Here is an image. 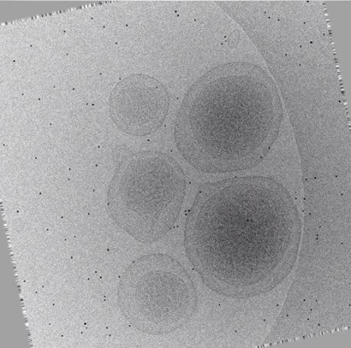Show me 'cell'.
<instances>
[{
	"label": "cell",
	"mask_w": 351,
	"mask_h": 348,
	"mask_svg": "<svg viewBox=\"0 0 351 348\" xmlns=\"http://www.w3.org/2000/svg\"><path fill=\"white\" fill-rule=\"evenodd\" d=\"M186 186L183 169L168 153H130L118 164L109 184L110 217L139 243H156L180 217Z\"/></svg>",
	"instance_id": "cell-3"
},
{
	"label": "cell",
	"mask_w": 351,
	"mask_h": 348,
	"mask_svg": "<svg viewBox=\"0 0 351 348\" xmlns=\"http://www.w3.org/2000/svg\"><path fill=\"white\" fill-rule=\"evenodd\" d=\"M184 238L188 259L206 287L250 299L269 293L293 271L302 223L280 182L233 177L199 188Z\"/></svg>",
	"instance_id": "cell-1"
},
{
	"label": "cell",
	"mask_w": 351,
	"mask_h": 348,
	"mask_svg": "<svg viewBox=\"0 0 351 348\" xmlns=\"http://www.w3.org/2000/svg\"><path fill=\"white\" fill-rule=\"evenodd\" d=\"M170 102L164 84L148 75L133 74L112 89L110 117L122 133L136 137L149 136L164 124Z\"/></svg>",
	"instance_id": "cell-5"
},
{
	"label": "cell",
	"mask_w": 351,
	"mask_h": 348,
	"mask_svg": "<svg viewBox=\"0 0 351 348\" xmlns=\"http://www.w3.org/2000/svg\"><path fill=\"white\" fill-rule=\"evenodd\" d=\"M117 299L132 327L152 336L183 328L197 308L189 273L166 253H149L132 262L121 275Z\"/></svg>",
	"instance_id": "cell-4"
},
{
	"label": "cell",
	"mask_w": 351,
	"mask_h": 348,
	"mask_svg": "<svg viewBox=\"0 0 351 348\" xmlns=\"http://www.w3.org/2000/svg\"><path fill=\"white\" fill-rule=\"evenodd\" d=\"M282 121L280 96L267 72L250 62H230L188 90L176 118L175 142L197 171H246L267 158Z\"/></svg>",
	"instance_id": "cell-2"
}]
</instances>
